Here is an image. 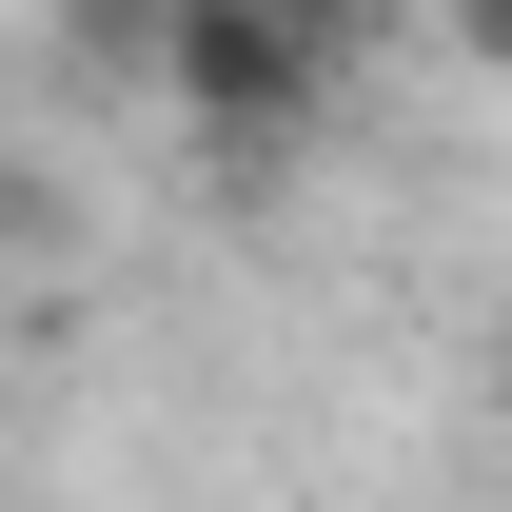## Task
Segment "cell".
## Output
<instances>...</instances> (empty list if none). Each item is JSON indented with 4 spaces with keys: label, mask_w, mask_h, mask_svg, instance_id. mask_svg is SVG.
Returning <instances> with one entry per match:
<instances>
[{
    "label": "cell",
    "mask_w": 512,
    "mask_h": 512,
    "mask_svg": "<svg viewBox=\"0 0 512 512\" xmlns=\"http://www.w3.org/2000/svg\"><path fill=\"white\" fill-rule=\"evenodd\" d=\"M158 60H178L197 138H296L335 79V20H276V0H158Z\"/></svg>",
    "instance_id": "1"
},
{
    "label": "cell",
    "mask_w": 512,
    "mask_h": 512,
    "mask_svg": "<svg viewBox=\"0 0 512 512\" xmlns=\"http://www.w3.org/2000/svg\"><path fill=\"white\" fill-rule=\"evenodd\" d=\"M276 20H355V0H276Z\"/></svg>",
    "instance_id": "2"
}]
</instances>
